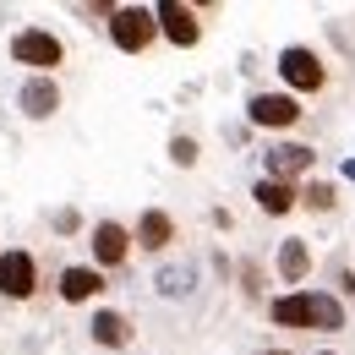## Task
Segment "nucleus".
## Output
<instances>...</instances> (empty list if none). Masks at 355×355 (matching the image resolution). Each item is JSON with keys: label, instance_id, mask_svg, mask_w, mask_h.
Instances as JSON below:
<instances>
[{"label": "nucleus", "instance_id": "obj_1", "mask_svg": "<svg viewBox=\"0 0 355 355\" xmlns=\"http://www.w3.org/2000/svg\"><path fill=\"white\" fill-rule=\"evenodd\" d=\"M268 311H273V322H279V328H317V334H334V328H345V306H339L334 295H322V290L279 295Z\"/></svg>", "mask_w": 355, "mask_h": 355}, {"label": "nucleus", "instance_id": "obj_2", "mask_svg": "<svg viewBox=\"0 0 355 355\" xmlns=\"http://www.w3.org/2000/svg\"><path fill=\"white\" fill-rule=\"evenodd\" d=\"M110 39L126 49V55H142V49L159 39V17H153L148 6H115V17H110Z\"/></svg>", "mask_w": 355, "mask_h": 355}, {"label": "nucleus", "instance_id": "obj_3", "mask_svg": "<svg viewBox=\"0 0 355 355\" xmlns=\"http://www.w3.org/2000/svg\"><path fill=\"white\" fill-rule=\"evenodd\" d=\"M279 77H284V83H290L295 93H317L322 83H328V71H322V60H317L311 49H301V44L279 49Z\"/></svg>", "mask_w": 355, "mask_h": 355}, {"label": "nucleus", "instance_id": "obj_4", "mask_svg": "<svg viewBox=\"0 0 355 355\" xmlns=\"http://www.w3.org/2000/svg\"><path fill=\"white\" fill-rule=\"evenodd\" d=\"M246 115H252V126L284 132V126H295V121H301V104H295V93H252Z\"/></svg>", "mask_w": 355, "mask_h": 355}, {"label": "nucleus", "instance_id": "obj_5", "mask_svg": "<svg viewBox=\"0 0 355 355\" xmlns=\"http://www.w3.org/2000/svg\"><path fill=\"white\" fill-rule=\"evenodd\" d=\"M33 284H39V263H33L28 252H6V257H0V295H6V301H28Z\"/></svg>", "mask_w": 355, "mask_h": 355}, {"label": "nucleus", "instance_id": "obj_6", "mask_svg": "<svg viewBox=\"0 0 355 355\" xmlns=\"http://www.w3.org/2000/svg\"><path fill=\"white\" fill-rule=\"evenodd\" d=\"M11 55H17V66H39V71H49V66H60V39L44 33V28H22L17 44H11Z\"/></svg>", "mask_w": 355, "mask_h": 355}, {"label": "nucleus", "instance_id": "obj_7", "mask_svg": "<svg viewBox=\"0 0 355 355\" xmlns=\"http://www.w3.org/2000/svg\"><path fill=\"white\" fill-rule=\"evenodd\" d=\"M153 17H159V33L170 39V44L191 49L202 39V28H197V11L191 6H180V0H164V6H153Z\"/></svg>", "mask_w": 355, "mask_h": 355}, {"label": "nucleus", "instance_id": "obj_8", "mask_svg": "<svg viewBox=\"0 0 355 355\" xmlns=\"http://www.w3.org/2000/svg\"><path fill=\"white\" fill-rule=\"evenodd\" d=\"M263 159H268V180H290V175H306L317 153L306 142H279V148H268Z\"/></svg>", "mask_w": 355, "mask_h": 355}, {"label": "nucleus", "instance_id": "obj_9", "mask_svg": "<svg viewBox=\"0 0 355 355\" xmlns=\"http://www.w3.org/2000/svg\"><path fill=\"white\" fill-rule=\"evenodd\" d=\"M126 252H132V235H126L121 224L104 219L98 230H93V257H98L104 268H121V263H126Z\"/></svg>", "mask_w": 355, "mask_h": 355}, {"label": "nucleus", "instance_id": "obj_10", "mask_svg": "<svg viewBox=\"0 0 355 355\" xmlns=\"http://www.w3.org/2000/svg\"><path fill=\"white\" fill-rule=\"evenodd\" d=\"M175 241V219L164 214V208H148L142 219H137V246H148V252H164Z\"/></svg>", "mask_w": 355, "mask_h": 355}, {"label": "nucleus", "instance_id": "obj_11", "mask_svg": "<svg viewBox=\"0 0 355 355\" xmlns=\"http://www.w3.org/2000/svg\"><path fill=\"white\" fill-rule=\"evenodd\" d=\"M22 110H28L33 121H44V115H55V110H60V88H55L49 77H33V83L22 88Z\"/></svg>", "mask_w": 355, "mask_h": 355}, {"label": "nucleus", "instance_id": "obj_12", "mask_svg": "<svg viewBox=\"0 0 355 355\" xmlns=\"http://www.w3.org/2000/svg\"><path fill=\"white\" fill-rule=\"evenodd\" d=\"M252 197H257V208H263V214H290V208L301 202L290 180H257V191H252Z\"/></svg>", "mask_w": 355, "mask_h": 355}, {"label": "nucleus", "instance_id": "obj_13", "mask_svg": "<svg viewBox=\"0 0 355 355\" xmlns=\"http://www.w3.org/2000/svg\"><path fill=\"white\" fill-rule=\"evenodd\" d=\"M98 290H104L98 268H66V273H60V295H66V301H93Z\"/></svg>", "mask_w": 355, "mask_h": 355}, {"label": "nucleus", "instance_id": "obj_14", "mask_svg": "<svg viewBox=\"0 0 355 355\" xmlns=\"http://www.w3.org/2000/svg\"><path fill=\"white\" fill-rule=\"evenodd\" d=\"M93 339L110 345V350H121V345H132V322H126L121 311H98V317H93Z\"/></svg>", "mask_w": 355, "mask_h": 355}, {"label": "nucleus", "instance_id": "obj_15", "mask_svg": "<svg viewBox=\"0 0 355 355\" xmlns=\"http://www.w3.org/2000/svg\"><path fill=\"white\" fill-rule=\"evenodd\" d=\"M306 268H311L306 241H284V246H279V279H284V284H301Z\"/></svg>", "mask_w": 355, "mask_h": 355}, {"label": "nucleus", "instance_id": "obj_16", "mask_svg": "<svg viewBox=\"0 0 355 355\" xmlns=\"http://www.w3.org/2000/svg\"><path fill=\"white\" fill-rule=\"evenodd\" d=\"M191 284H197V273H191V268H159V279H153V290H159V295H170V301L191 295Z\"/></svg>", "mask_w": 355, "mask_h": 355}, {"label": "nucleus", "instance_id": "obj_17", "mask_svg": "<svg viewBox=\"0 0 355 355\" xmlns=\"http://www.w3.org/2000/svg\"><path fill=\"white\" fill-rule=\"evenodd\" d=\"M301 202L317 208V214H328V208H334V186H328V180H311L306 191H301Z\"/></svg>", "mask_w": 355, "mask_h": 355}, {"label": "nucleus", "instance_id": "obj_18", "mask_svg": "<svg viewBox=\"0 0 355 355\" xmlns=\"http://www.w3.org/2000/svg\"><path fill=\"white\" fill-rule=\"evenodd\" d=\"M170 159H175L180 170H191V164H197V142H191V137H175V142H170Z\"/></svg>", "mask_w": 355, "mask_h": 355}, {"label": "nucleus", "instance_id": "obj_19", "mask_svg": "<svg viewBox=\"0 0 355 355\" xmlns=\"http://www.w3.org/2000/svg\"><path fill=\"white\" fill-rule=\"evenodd\" d=\"M345 180H355V159H345Z\"/></svg>", "mask_w": 355, "mask_h": 355}, {"label": "nucleus", "instance_id": "obj_20", "mask_svg": "<svg viewBox=\"0 0 355 355\" xmlns=\"http://www.w3.org/2000/svg\"><path fill=\"white\" fill-rule=\"evenodd\" d=\"M268 355H284V350H268Z\"/></svg>", "mask_w": 355, "mask_h": 355}]
</instances>
